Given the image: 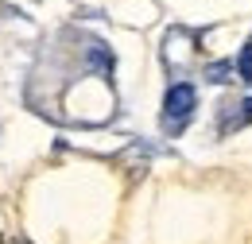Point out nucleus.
<instances>
[{"instance_id": "obj_6", "label": "nucleus", "mask_w": 252, "mask_h": 244, "mask_svg": "<svg viewBox=\"0 0 252 244\" xmlns=\"http://www.w3.org/2000/svg\"><path fill=\"white\" fill-rule=\"evenodd\" d=\"M233 124H252V97L245 101V105H241V113L233 117Z\"/></svg>"}, {"instance_id": "obj_2", "label": "nucleus", "mask_w": 252, "mask_h": 244, "mask_svg": "<svg viewBox=\"0 0 252 244\" xmlns=\"http://www.w3.org/2000/svg\"><path fill=\"white\" fill-rule=\"evenodd\" d=\"M190 43H194L190 31H183V28L167 31V39H163V59H167V66H183L190 59Z\"/></svg>"}, {"instance_id": "obj_3", "label": "nucleus", "mask_w": 252, "mask_h": 244, "mask_svg": "<svg viewBox=\"0 0 252 244\" xmlns=\"http://www.w3.org/2000/svg\"><path fill=\"white\" fill-rule=\"evenodd\" d=\"M86 59H90V66H94L97 74H105V78H113V55H109V47H105V43H97V39H90V47H86Z\"/></svg>"}, {"instance_id": "obj_5", "label": "nucleus", "mask_w": 252, "mask_h": 244, "mask_svg": "<svg viewBox=\"0 0 252 244\" xmlns=\"http://www.w3.org/2000/svg\"><path fill=\"white\" fill-rule=\"evenodd\" d=\"M237 74L252 86V35H249V43H245V51H241V59H237Z\"/></svg>"}, {"instance_id": "obj_7", "label": "nucleus", "mask_w": 252, "mask_h": 244, "mask_svg": "<svg viewBox=\"0 0 252 244\" xmlns=\"http://www.w3.org/2000/svg\"><path fill=\"white\" fill-rule=\"evenodd\" d=\"M16 244H28V241H16Z\"/></svg>"}, {"instance_id": "obj_1", "label": "nucleus", "mask_w": 252, "mask_h": 244, "mask_svg": "<svg viewBox=\"0 0 252 244\" xmlns=\"http://www.w3.org/2000/svg\"><path fill=\"white\" fill-rule=\"evenodd\" d=\"M194 105H198V93L190 82H175L171 90L163 93V132H183V124L190 121V113H194Z\"/></svg>"}, {"instance_id": "obj_4", "label": "nucleus", "mask_w": 252, "mask_h": 244, "mask_svg": "<svg viewBox=\"0 0 252 244\" xmlns=\"http://www.w3.org/2000/svg\"><path fill=\"white\" fill-rule=\"evenodd\" d=\"M233 74H237V62H210V66H206V78H210L214 86L233 82Z\"/></svg>"}]
</instances>
